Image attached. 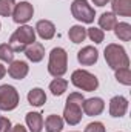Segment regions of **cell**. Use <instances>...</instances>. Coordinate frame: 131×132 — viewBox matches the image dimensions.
Masks as SVG:
<instances>
[{"instance_id": "1", "label": "cell", "mask_w": 131, "mask_h": 132, "mask_svg": "<svg viewBox=\"0 0 131 132\" xmlns=\"http://www.w3.org/2000/svg\"><path fill=\"white\" fill-rule=\"evenodd\" d=\"M83 95L80 92H71L66 98V104L63 109V120L68 125L76 126L82 120V104H83Z\"/></svg>"}, {"instance_id": "2", "label": "cell", "mask_w": 131, "mask_h": 132, "mask_svg": "<svg viewBox=\"0 0 131 132\" xmlns=\"http://www.w3.org/2000/svg\"><path fill=\"white\" fill-rule=\"evenodd\" d=\"M103 55H105V60H106L108 66L114 71L119 68H128L130 66V59H128L127 51L123 49V46H120L117 43H110L105 48Z\"/></svg>"}, {"instance_id": "3", "label": "cell", "mask_w": 131, "mask_h": 132, "mask_svg": "<svg viewBox=\"0 0 131 132\" xmlns=\"http://www.w3.org/2000/svg\"><path fill=\"white\" fill-rule=\"evenodd\" d=\"M68 71V54L63 48H54L49 52L48 62V72L53 77H62Z\"/></svg>"}, {"instance_id": "4", "label": "cell", "mask_w": 131, "mask_h": 132, "mask_svg": "<svg viewBox=\"0 0 131 132\" xmlns=\"http://www.w3.org/2000/svg\"><path fill=\"white\" fill-rule=\"evenodd\" d=\"M71 83L77 88V89H82V91H86V92H93L99 88V80L97 77L85 69H77L71 74Z\"/></svg>"}, {"instance_id": "5", "label": "cell", "mask_w": 131, "mask_h": 132, "mask_svg": "<svg viewBox=\"0 0 131 132\" xmlns=\"http://www.w3.org/2000/svg\"><path fill=\"white\" fill-rule=\"evenodd\" d=\"M71 14L76 20L82 23H93L96 17L94 8L86 0H74L71 3Z\"/></svg>"}, {"instance_id": "6", "label": "cell", "mask_w": 131, "mask_h": 132, "mask_svg": "<svg viewBox=\"0 0 131 132\" xmlns=\"http://www.w3.org/2000/svg\"><path fill=\"white\" fill-rule=\"evenodd\" d=\"M19 92L11 85L0 86V111H14L19 106Z\"/></svg>"}, {"instance_id": "7", "label": "cell", "mask_w": 131, "mask_h": 132, "mask_svg": "<svg viewBox=\"0 0 131 132\" xmlns=\"http://www.w3.org/2000/svg\"><path fill=\"white\" fill-rule=\"evenodd\" d=\"M34 15V8L30 2H20L16 3V8L12 11V20L19 25L28 23Z\"/></svg>"}, {"instance_id": "8", "label": "cell", "mask_w": 131, "mask_h": 132, "mask_svg": "<svg viewBox=\"0 0 131 132\" xmlns=\"http://www.w3.org/2000/svg\"><path fill=\"white\" fill-rule=\"evenodd\" d=\"M11 38H14V40H17V42H20L23 46L33 45L34 42H35V29H34L33 26L22 25V26H19V28L14 31V34L11 35Z\"/></svg>"}, {"instance_id": "9", "label": "cell", "mask_w": 131, "mask_h": 132, "mask_svg": "<svg viewBox=\"0 0 131 132\" xmlns=\"http://www.w3.org/2000/svg\"><path fill=\"white\" fill-rule=\"evenodd\" d=\"M128 111V100L122 95H116L110 101V115L114 118H120Z\"/></svg>"}, {"instance_id": "10", "label": "cell", "mask_w": 131, "mask_h": 132, "mask_svg": "<svg viewBox=\"0 0 131 132\" xmlns=\"http://www.w3.org/2000/svg\"><path fill=\"white\" fill-rule=\"evenodd\" d=\"M77 60L82 66H91L97 63L99 60V51L94 46H85L77 52Z\"/></svg>"}, {"instance_id": "11", "label": "cell", "mask_w": 131, "mask_h": 132, "mask_svg": "<svg viewBox=\"0 0 131 132\" xmlns=\"http://www.w3.org/2000/svg\"><path fill=\"white\" fill-rule=\"evenodd\" d=\"M82 109L83 112L88 115V117H94V115H100L105 109V101L99 97H93V98L83 100V104H82Z\"/></svg>"}, {"instance_id": "12", "label": "cell", "mask_w": 131, "mask_h": 132, "mask_svg": "<svg viewBox=\"0 0 131 132\" xmlns=\"http://www.w3.org/2000/svg\"><path fill=\"white\" fill-rule=\"evenodd\" d=\"M30 72V66L23 60H14L11 62V65L8 68V74L14 78V80H23Z\"/></svg>"}, {"instance_id": "13", "label": "cell", "mask_w": 131, "mask_h": 132, "mask_svg": "<svg viewBox=\"0 0 131 132\" xmlns=\"http://www.w3.org/2000/svg\"><path fill=\"white\" fill-rule=\"evenodd\" d=\"M23 52H25L26 59H28L30 62H33V63L42 62L43 57H45V48H43V45L39 43V42H34L33 45H28Z\"/></svg>"}, {"instance_id": "14", "label": "cell", "mask_w": 131, "mask_h": 132, "mask_svg": "<svg viewBox=\"0 0 131 132\" xmlns=\"http://www.w3.org/2000/svg\"><path fill=\"white\" fill-rule=\"evenodd\" d=\"M34 29L39 34V37L43 38V40H51L56 35V26L49 20H39Z\"/></svg>"}, {"instance_id": "15", "label": "cell", "mask_w": 131, "mask_h": 132, "mask_svg": "<svg viewBox=\"0 0 131 132\" xmlns=\"http://www.w3.org/2000/svg\"><path fill=\"white\" fill-rule=\"evenodd\" d=\"M25 121L31 132H42L43 129V117L40 112H28L25 117Z\"/></svg>"}, {"instance_id": "16", "label": "cell", "mask_w": 131, "mask_h": 132, "mask_svg": "<svg viewBox=\"0 0 131 132\" xmlns=\"http://www.w3.org/2000/svg\"><path fill=\"white\" fill-rule=\"evenodd\" d=\"M111 6L114 15H122V17L131 15V0H113Z\"/></svg>"}, {"instance_id": "17", "label": "cell", "mask_w": 131, "mask_h": 132, "mask_svg": "<svg viewBox=\"0 0 131 132\" xmlns=\"http://www.w3.org/2000/svg\"><path fill=\"white\" fill-rule=\"evenodd\" d=\"M45 129L46 132H62L63 129V118L60 115L51 114L45 120Z\"/></svg>"}, {"instance_id": "18", "label": "cell", "mask_w": 131, "mask_h": 132, "mask_svg": "<svg viewBox=\"0 0 131 132\" xmlns=\"http://www.w3.org/2000/svg\"><path fill=\"white\" fill-rule=\"evenodd\" d=\"M45 101H46V94H45L43 89H40V88H33V89L28 92V103H30L31 106L40 108V106L45 104Z\"/></svg>"}, {"instance_id": "19", "label": "cell", "mask_w": 131, "mask_h": 132, "mask_svg": "<svg viewBox=\"0 0 131 132\" xmlns=\"http://www.w3.org/2000/svg\"><path fill=\"white\" fill-rule=\"evenodd\" d=\"M117 25V19L113 12H103L100 17H99V26L100 29H106V31H111L114 29V26Z\"/></svg>"}, {"instance_id": "20", "label": "cell", "mask_w": 131, "mask_h": 132, "mask_svg": "<svg viewBox=\"0 0 131 132\" xmlns=\"http://www.w3.org/2000/svg\"><path fill=\"white\" fill-rule=\"evenodd\" d=\"M68 37L72 43H82L86 38V28H83L82 25H74L69 28Z\"/></svg>"}, {"instance_id": "21", "label": "cell", "mask_w": 131, "mask_h": 132, "mask_svg": "<svg viewBox=\"0 0 131 132\" xmlns=\"http://www.w3.org/2000/svg\"><path fill=\"white\" fill-rule=\"evenodd\" d=\"M114 34L119 40L122 42H128L131 38V25L127 22H120L114 26Z\"/></svg>"}, {"instance_id": "22", "label": "cell", "mask_w": 131, "mask_h": 132, "mask_svg": "<svg viewBox=\"0 0 131 132\" xmlns=\"http://www.w3.org/2000/svg\"><path fill=\"white\" fill-rule=\"evenodd\" d=\"M66 88H68V81H66L65 78H62V77H57V78H54L49 83V91L56 97H60L66 91Z\"/></svg>"}, {"instance_id": "23", "label": "cell", "mask_w": 131, "mask_h": 132, "mask_svg": "<svg viewBox=\"0 0 131 132\" xmlns=\"http://www.w3.org/2000/svg\"><path fill=\"white\" fill-rule=\"evenodd\" d=\"M116 80L125 86L131 85V71L130 68H119L116 69Z\"/></svg>"}, {"instance_id": "24", "label": "cell", "mask_w": 131, "mask_h": 132, "mask_svg": "<svg viewBox=\"0 0 131 132\" xmlns=\"http://www.w3.org/2000/svg\"><path fill=\"white\" fill-rule=\"evenodd\" d=\"M0 60L6 62V63L14 62V51L11 49V46L8 43H2L0 45Z\"/></svg>"}, {"instance_id": "25", "label": "cell", "mask_w": 131, "mask_h": 132, "mask_svg": "<svg viewBox=\"0 0 131 132\" xmlns=\"http://www.w3.org/2000/svg\"><path fill=\"white\" fill-rule=\"evenodd\" d=\"M14 8H16V2L14 0H0V15L2 17L12 15Z\"/></svg>"}, {"instance_id": "26", "label": "cell", "mask_w": 131, "mask_h": 132, "mask_svg": "<svg viewBox=\"0 0 131 132\" xmlns=\"http://www.w3.org/2000/svg\"><path fill=\"white\" fill-rule=\"evenodd\" d=\"M86 37H90L91 38V42H94V43H102L103 42V38H105V34L103 31L100 29V28H88L86 29Z\"/></svg>"}, {"instance_id": "27", "label": "cell", "mask_w": 131, "mask_h": 132, "mask_svg": "<svg viewBox=\"0 0 131 132\" xmlns=\"http://www.w3.org/2000/svg\"><path fill=\"white\" fill-rule=\"evenodd\" d=\"M85 132H105V126L100 121H93L85 128Z\"/></svg>"}, {"instance_id": "28", "label": "cell", "mask_w": 131, "mask_h": 132, "mask_svg": "<svg viewBox=\"0 0 131 132\" xmlns=\"http://www.w3.org/2000/svg\"><path fill=\"white\" fill-rule=\"evenodd\" d=\"M11 121L6 117H0V132H9L11 131Z\"/></svg>"}, {"instance_id": "29", "label": "cell", "mask_w": 131, "mask_h": 132, "mask_svg": "<svg viewBox=\"0 0 131 132\" xmlns=\"http://www.w3.org/2000/svg\"><path fill=\"white\" fill-rule=\"evenodd\" d=\"M9 132H28V131L25 129V126H22V125L19 123V125L12 126V128H11V131H9Z\"/></svg>"}, {"instance_id": "30", "label": "cell", "mask_w": 131, "mask_h": 132, "mask_svg": "<svg viewBox=\"0 0 131 132\" xmlns=\"http://www.w3.org/2000/svg\"><path fill=\"white\" fill-rule=\"evenodd\" d=\"M96 6H105L106 3H110V0H91Z\"/></svg>"}, {"instance_id": "31", "label": "cell", "mask_w": 131, "mask_h": 132, "mask_svg": "<svg viewBox=\"0 0 131 132\" xmlns=\"http://www.w3.org/2000/svg\"><path fill=\"white\" fill-rule=\"evenodd\" d=\"M5 74H6V68H5V66L0 63V80H2L3 77H5Z\"/></svg>"}, {"instance_id": "32", "label": "cell", "mask_w": 131, "mask_h": 132, "mask_svg": "<svg viewBox=\"0 0 131 132\" xmlns=\"http://www.w3.org/2000/svg\"><path fill=\"white\" fill-rule=\"evenodd\" d=\"M0 28H2V23H0Z\"/></svg>"}]
</instances>
